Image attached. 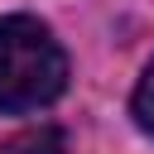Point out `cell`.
<instances>
[{
  "instance_id": "1",
  "label": "cell",
  "mask_w": 154,
  "mask_h": 154,
  "mask_svg": "<svg viewBox=\"0 0 154 154\" xmlns=\"http://www.w3.org/2000/svg\"><path fill=\"white\" fill-rule=\"evenodd\" d=\"M67 87V58L48 24L29 14H5L0 19V111H38Z\"/></svg>"
},
{
  "instance_id": "2",
  "label": "cell",
  "mask_w": 154,
  "mask_h": 154,
  "mask_svg": "<svg viewBox=\"0 0 154 154\" xmlns=\"http://www.w3.org/2000/svg\"><path fill=\"white\" fill-rule=\"evenodd\" d=\"M0 154H63V130H58V125L24 130V135H14Z\"/></svg>"
},
{
  "instance_id": "3",
  "label": "cell",
  "mask_w": 154,
  "mask_h": 154,
  "mask_svg": "<svg viewBox=\"0 0 154 154\" xmlns=\"http://www.w3.org/2000/svg\"><path fill=\"white\" fill-rule=\"evenodd\" d=\"M135 120H140V130L154 135V63L144 67V77L135 87Z\"/></svg>"
}]
</instances>
